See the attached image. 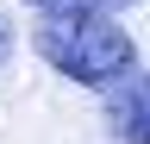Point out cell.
<instances>
[{"instance_id": "3957f363", "label": "cell", "mask_w": 150, "mask_h": 144, "mask_svg": "<svg viewBox=\"0 0 150 144\" xmlns=\"http://www.w3.org/2000/svg\"><path fill=\"white\" fill-rule=\"evenodd\" d=\"M25 6H38V13H119L131 0H25Z\"/></svg>"}, {"instance_id": "7a4b0ae2", "label": "cell", "mask_w": 150, "mask_h": 144, "mask_svg": "<svg viewBox=\"0 0 150 144\" xmlns=\"http://www.w3.org/2000/svg\"><path fill=\"white\" fill-rule=\"evenodd\" d=\"M106 125L125 144H150V69H125L106 88Z\"/></svg>"}, {"instance_id": "277c9868", "label": "cell", "mask_w": 150, "mask_h": 144, "mask_svg": "<svg viewBox=\"0 0 150 144\" xmlns=\"http://www.w3.org/2000/svg\"><path fill=\"white\" fill-rule=\"evenodd\" d=\"M13 44H19V31H13V19L0 13V69H6V57H13Z\"/></svg>"}, {"instance_id": "6da1fadb", "label": "cell", "mask_w": 150, "mask_h": 144, "mask_svg": "<svg viewBox=\"0 0 150 144\" xmlns=\"http://www.w3.org/2000/svg\"><path fill=\"white\" fill-rule=\"evenodd\" d=\"M31 50L81 88H112L125 69H138V38L112 25V13H38Z\"/></svg>"}]
</instances>
